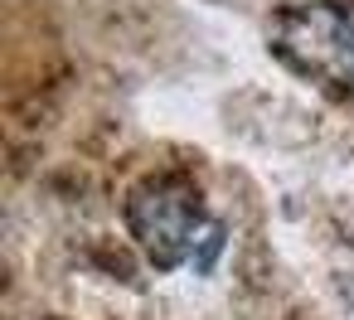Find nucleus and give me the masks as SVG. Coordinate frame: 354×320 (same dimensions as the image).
<instances>
[{
  "label": "nucleus",
  "instance_id": "2",
  "mask_svg": "<svg viewBox=\"0 0 354 320\" xmlns=\"http://www.w3.org/2000/svg\"><path fill=\"white\" fill-rule=\"evenodd\" d=\"M277 44L306 73H344L354 68V25L330 6L286 10L277 25Z\"/></svg>",
  "mask_w": 354,
  "mask_h": 320
},
{
  "label": "nucleus",
  "instance_id": "1",
  "mask_svg": "<svg viewBox=\"0 0 354 320\" xmlns=\"http://www.w3.org/2000/svg\"><path fill=\"white\" fill-rule=\"evenodd\" d=\"M127 223L141 243V252L156 267H194L209 272L223 252V223L204 214L199 194L175 185V180H156L141 185L127 204Z\"/></svg>",
  "mask_w": 354,
  "mask_h": 320
}]
</instances>
